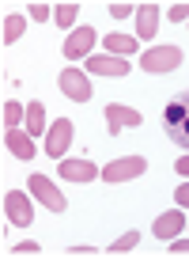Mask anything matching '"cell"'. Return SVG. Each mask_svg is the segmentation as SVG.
Returning a JSON list of instances; mask_svg holds the SVG:
<instances>
[{"label": "cell", "instance_id": "6da1fadb", "mask_svg": "<svg viewBox=\"0 0 189 258\" xmlns=\"http://www.w3.org/2000/svg\"><path fill=\"white\" fill-rule=\"evenodd\" d=\"M163 125H166V137H170L174 145L189 148V91L163 110Z\"/></svg>", "mask_w": 189, "mask_h": 258}, {"label": "cell", "instance_id": "7a4b0ae2", "mask_svg": "<svg viewBox=\"0 0 189 258\" xmlns=\"http://www.w3.org/2000/svg\"><path fill=\"white\" fill-rule=\"evenodd\" d=\"M148 171V160L144 156H121V160H110L103 167V182L118 186V182H129V178H140Z\"/></svg>", "mask_w": 189, "mask_h": 258}, {"label": "cell", "instance_id": "3957f363", "mask_svg": "<svg viewBox=\"0 0 189 258\" xmlns=\"http://www.w3.org/2000/svg\"><path fill=\"white\" fill-rule=\"evenodd\" d=\"M181 64V49L178 46H155V49H148V53L140 57V69L144 73H174Z\"/></svg>", "mask_w": 189, "mask_h": 258}, {"label": "cell", "instance_id": "277c9868", "mask_svg": "<svg viewBox=\"0 0 189 258\" xmlns=\"http://www.w3.org/2000/svg\"><path fill=\"white\" fill-rule=\"evenodd\" d=\"M27 190H31L49 213H64V198H61V190H57V186L49 182L46 175H31V178H27Z\"/></svg>", "mask_w": 189, "mask_h": 258}, {"label": "cell", "instance_id": "5b68a950", "mask_svg": "<svg viewBox=\"0 0 189 258\" xmlns=\"http://www.w3.org/2000/svg\"><path fill=\"white\" fill-rule=\"evenodd\" d=\"M4 213H8V220L16 228H27L34 224V209H31V198H27L23 190H12L8 198H4Z\"/></svg>", "mask_w": 189, "mask_h": 258}, {"label": "cell", "instance_id": "8992f818", "mask_svg": "<svg viewBox=\"0 0 189 258\" xmlns=\"http://www.w3.org/2000/svg\"><path fill=\"white\" fill-rule=\"evenodd\" d=\"M72 121L68 118H61V121H53L49 125V133H46V152L53 156V160H61L64 152H68V145H72Z\"/></svg>", "mask_w": 189, "mask_h": 258}, {"label": "cell", "instance_id": "52a82bcc", "mask_svg": "<svg viewBox=\"0 0 189 258\" xmlns=\"http://www.w3.org/2000/svg\"><path fill=\"white\" fill-rule=\"evenodd\" d=\"M57 84H61V91L68 99H76V103H87V99H91V80H87L79 69H64Z\"/></svg>", "mask_w": 189, "mask_h": 258}, {"label": "cell", "instance_id": "ba28073f", "mask_svg": "<svg viewBox=\"0 0 189 258\" xmlns=\"http://www.w3.org/2000/svg\"><path fill=\"white\" fill-rule=\"evenodd\" d=\"M94 76H129V57H114V53H94L87 61Z\"/></svg>", "mask_w": 189, "mask_h": 258}, {"label": "cell", "instance_id": "9c48e42d", "mask_svg": "<svg viewBox=\"0 0 189 258\" xmlns=\"http://www.w3.org/2000/svg\"><path fill=\"white\" fill-rule=\"evenodd\" d=\"M91 46H94V27H76V31L64 38V57L76 61V57L91 53Z\"/></svg>", "mask_w": 189, "mask_h": 258}, {"label": "cell", "instance_id": "30bf717a", "mask_svg": "<svg viewBox=\"0 0 189 258\" xmlns=\"http://www.w3.org/2000/svg\"><path fill=\"white\" fill-rule=\"evenodd\" d=\"M140 110H133V106H121V103H110L106 106V125H110V133H121V129L129 125H140Z\"/></svg>", "mask_w": 189, "mask_h": 258}, {"label": "cell", "instance_id": "8fae6325", "mask_svg": "<svg viewBox=\"0 0 189 258\" xmlns=\"http://www.w3.org/2000/svg\"><path fill=\"white\" fill-rule=\"evenodd\" d=\"M57 171H61V178H68V182H91L94 175H99V167L87 160H57Z\"/></svg>", "mask_w": 189, "mask_h": 258}, {"label": "cell", "instance_id": "7c38bea8", "mask_svg": "<svg viewBox=\"0 0 189 258\" xmlns=\"http://www.w3.org/2000/svg\"><path fill=\"white\" fill-rule=\"evenodd\" d=\"M4 145L16 160H34V141L27 129H4Z\"/></svg>", "mask_w": 189, "mask_h": 258}, {"label": "cell", "instance_id": "4fadbf2b", "mask_svg": "<svg viewBox=\"0 0 189 258\" xmlns=\"http://www.w3.org/2000/svg\"><path fill=\"white\" fill-rule=\"evenodd\" d=\"M185 228V217H181V205L178 209H166V213H159V220H155V235L159 239H178V232Z\"/></svg>", "mask_w": 189, "mask_h": 258}, {"label": "cell", "instance_id": "5bb4252c", "mask_svg": "<svg viewBox=\"0 0 189 258\" xmlns=\"http://www.w3.org/2000/svg\"><path fill=\"white\" fill-rule=\"evenodd\" d=\"M159 31V4H140L136 8V38H155Z\"/></svg>", "mask_w": 189, "mask_h": 258}, {"label": "cell", "instance_id": "9a60e30c", "mask_svg": "<svg viewBox=\"0 0 189 258\" xmlns=\"http://www.w3.org/2000/svg\"><path fill=\"white\" fill-rule=\"evenodd\" d=\"M106 49H110L114 57H133L136 38H129V34H106Z\"/></svg>", "mask_w": 189, "mask_h": 258}, {"label": "cell", "instance_id": "2e32d148", "mask_svg": "<svg viewBox=\"0 0 189 258\" xmlns=\"http://www.w3.org/2000/svg\"><path fill=\"white\" fill-rule=\"evenodd\" d=\"M27 133H31V137L46 133V110H42V103H31V106H27Z\"/></svg>", "mask_w": 189, "mask_h": 258}, {"label": "cell", "instance_id": "e0dca14e", "mask_svg": "<svg viewBox=\"0 0 189 258\" xmlns=\"http://www.w3.org/2000/svg\"><path fill=\"white\" fill-rule=\"evenodd\" d=\"M76 16H79V4H72V0H64V4H53V19L64 27V31L76 23Z\"/></svg>", "mask_w": 189, "mask_h": 258}, {"label": "cell", "instance_id": "ac0fdd59", "mask_svg": "<svg viewBox=\"0 0 189 258\" xmlns=\"http://www.w3.org/2000/svg\"><path fill=\"white\" fill-rule=\"evenodd\" d=\"M19 121H27V106H19V103H4V129H19Z\"/></svg>", "mask_w": 189, "mask_h": 258}, {"label": "cell", "instance_id": "d6986e66", "mask_svg": "<svg viewBox=\"0 0 189 258\" xmlns=\"http://www.w3.org/2000/svg\"><path fill=\"white\" fill-rule=\"evenodd\" d=\"M23 27H27L23 16H8V19H4V42H8V46L19 42V38H23Z\"/></svg>", "mask_w": 189, "mask_h": 258}, {"label": "cell", "instance_id": "ffe728a7", "mask_svg": "<svg viewBox=\"0 0 189 258\" xmlns=\"http://www.w3.org/2000/svg\"><path fill=\"white\" fill-rule=\"evenodd\" d=\"M136 243H140V232H125L118 243H110V254H125V250H133Z\"/></svg>", "mask_w": 189, "mask_h": 258}, {"label": "cell", "instance_id": "44dd1931", "mask_svg": "<svg viewBox=\"0 0 189 258\" xmlns=\"http://www.w3.org/2000/svg\"><path fill=\"white\" fill-rule=\"evenodd\" d=\"M27 12H31L34 23H46V19H49V4H38V0H34V4H27Z\"/></svg>", "mask_w": 189, "mask_h": 258}, {"label": "cell", "instance_id": "7402d4cb", "mask_svg": "<svg viewBox=\"0 0 189 258\" xmlns=\"http://www.w3.org/2000/svg\"><path fill=\"white\" fill-rule=\"evenodd\" d=\"M166 16H170V23H185V19H189V4H170Z\"/></svg>", "mask_w": 189, "mask_h": 258}, {"label": "cell", "instance_id": "603a6c76", "mask_svg": "<svg viewBox=\"0 0 189 258\" xmlns=\"http://www.w3.org/2000/svg\"><path fill=\"white\" fill-rule=\"evenodd\" d=\"M38 243H31V239H27V243H19V247H12V254H38Z\"/></svg>", "mask_w": 189, "mask_h": 258}, {"label": "cell", "instance_id": "cb8c5ba5", "mask_svg": "<svg viewBox=\"0 0 189 258\" xmlns=\"http://www.w3.org/2000/svg\"><path fill=\"white\" fill-rule=\"evenodd\" d=\"M174 202H178L181 209H189V182H185V186H178V190H174Z\"/></svg>", "mask_w": 189, "mask_h": 258}, {"label": "cell", "instance_id": "d4e9b609", "mask_svg": "<svg viewBox=\"0 0 189 258\" xmlns=\"http://www.w3.org/2000/svg\"><path fill=\"white\" fill-rule=\"evenodd\" d=\"M129 12H133V8H129V4H110V16H114V19H125Z\"/></svg>", "mask_w": 189, "mask_h": 258}, {"label": "cell", "instance_id": "484cf974", "mask_svg": "<svg viewBox=\"0 0 189 258\" xmlns=\"http://www.w3.org/2000/svg\"><path fill=\"white\" fill-rule=\"evenodd\" d=\"M170 254H189V239H174L170 243Z\"/></svg>", "mask_w": 189, "mask_h": 258}, {"label": "cell", "instance_id": "4316f807", "mask_svg": "<svg viewBox=\"0 0 189 258\" xmlns=\"http://www.w3.org/2000/svg\"><path fill=\"white\" fill-rule=\"evenodd\" d=\"M174 167H178V175H189V152H185V156H181V160H178V163H174Z\"/></svg>", "mask_w": 189, "mask_h": 258}]
</instances>
